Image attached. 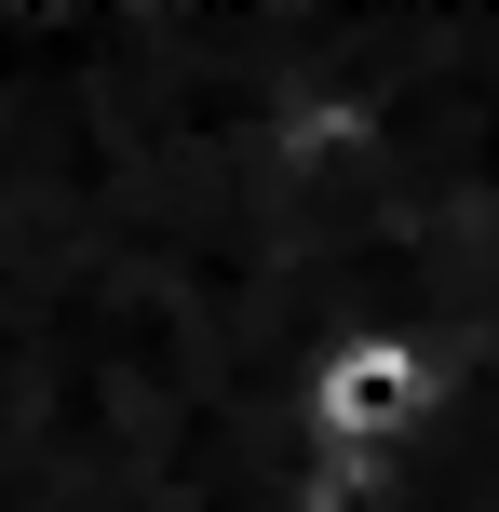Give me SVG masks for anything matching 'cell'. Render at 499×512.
<instances>
[{
	"mask_svg": "<svg viewBox=\"0 0 499 512\" xmlns=\"http://www.w3.org/2000/svg\"><path fill=\"white\" fill-rule=\"evenodd\" d=\"M405 391H419L405 351H351L338 364V418H351V432H365V418H405Z\"/></svg>",
	"mask_w": 499,
	"mask_h": 512,
	"instance_id": "cell-1",
	"label": "cell"
}]
</instances>
